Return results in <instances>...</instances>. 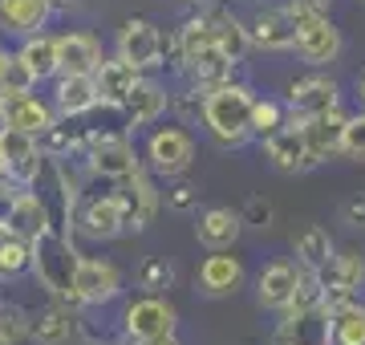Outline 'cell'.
Masks as SVG:
<instances>
[{"label":"cell","instance_id":"obj_38","mask_svg":"<svg viewBox=\"0 0 365 345\" xmlns=\"http://www.w3.org/2000/svg\"><path fill=\"white\" fill-rule=\"evenodd\" d=\"M276 126H280V106H276V102H256V106H252V130L268 138Z\"/></svg>","mask_w":365,"mask_h":345},{"label":"cell","instance_id":"obj_15","mask_svg":"<svg viewBox=\"0 0 365 345\" xmlns=\"http://www.w3.org/2000/svg\"><path fill=\"white\" fill-rule=\"evenodd\" d=\"M304 122V134H309V150H313L317 163L341 155V143H345V126L349 118L341 110H329V114H317V118H300Z\"/></svg>","mask_w":365,"mask_h":345},{"label":"cell","instance_id":"obj_36","mask_svg":"<svg viewBox=\"0 0 365 345\" xmlns=\"http://www.w3.org/2000/svg\"><path fill=\"white\" fill-rule=\"evenodd\" d=\"M138 280H143L146 292H163V289H170V284H175V268H170L167 260H158V256H155V260H146V264H143V277H138Z\"/></svg>","mask_w":365,"mask_h":345},{"label":"cell","instance_id":"obj_32","mask_svg":"<svg viewBox=\"0 0 365 345\" xmlns=\"http://www.w3.org/2000/svg\"><path fill=\"white\" fill-rule=\"evenodd\" d=\"M37 73H33V66H29L21 53H9V66H4V73H0V93H29L33 86H37Z\"/></svg>","mask_w":365,"mask_h":345},{"label":"cell","instance_id":"obj_27","mask_svg":"<svg viewBox=\"0 0 365 345\" xmlns=\"http://www.w3.org/2000/svg\"><path fill=\"white\" fill-rule=\"evenodd\" d=\"M126 183H130V195H126V200H130V227H146L158 212V191H155V183H150V175H146L143 167H134V175Z\"/></svg>","mask_w":365,"mask_h":345},{"label":"cell","instance_id":"obj_30","mask_svg":"<svg viewBox=\"0 0 365 345\" xmlns=\"http://www.w3.org/2000/svg\"><path fill=\"white\" fill-rule=\"evenodd\" d=\"M69 333H73V317H69L66 309L49 305L33 317V333L29 337L37 345H61V341H69Z\"/></svg>","mask_w":365,"mask_h":345},{"label":"cell","instance_id":"obj_5","mask_svg":"<svg viewBox=\"0 0 365 345\" xmlns=\"http://www.w3.org/2000/svg\"><path fill=\"white\" fill-rule=\"evenodd\" d=\"M73 289H78L81 305H102V301H114L118 297V289H122V272H118L110 260L78 256V264H73Z\"/></svg>","mask_w":365,"mask_h":345},{"label":"cell","instance_id":"obj_24","mask_svg":"<svg viewBox=\"0 0 365 345\" xmlns=\"http://www.w3.org/2000/svg\"><path fill=\"white\" fill-rule=\"evenodd\" d=\"M321 301H325V272L300 264L297 292H292V301H288L284 317H309V313H321Z\"/></svg>","mask_w":365,"mask_h":345},{"label":"cell","instance_id":"obj_4","mask_svg":"<svg viewBox=\"0 0 365 345\" xmlns=\"http://www.w3.org/2000/svg\"><path fill=\"white\" fill-rule=\"evenodd\" d=\"M146 159L155 167L158 175H182L191 163H195V143H191V134L179 130V126H163V130L150 134V146H146Z\"/></svg>","mask_w":365,"mask_h":345},{"label":"cell","instance_id":"obj_40","mask_svg":"<svg viewBox=\"0 0 365 345\" xmlns=\"http://www.w3.org/2000/svg\"><path fill=\"white\" fill-rule=\"evenodd\" d=\"M167 203L175 207V212H191V207L199 203V191H195L191 183H179V187H175V191L167 195Z\"/></svg>","mask_w":365,"mask_h":345},{"label":"cell","instance_id":"obj_8","mask_svg":"<svg viewBox=\"0 0 365 345\" xmlns=\"http://www.w3.org/2000/svg\"><path fill=\"white\" fill-rule=\"evenodd\" d=\"M118 57L138 66V69L163 66V33L150 21H130V25L118 33Z\"/></svg>","mask_w":365,"mask_h":345},{"label":"cell","instance_id":"obj_43","mask_svg":"<svg viewBox=\"0 0 365 345\" xmlns=\"http://www.w3.org/2000/svg\"><path fill=\"white\" fill-rule=\"evenodd\" d=\"M53 9H73V0H49Z\"/></svg>","mask_w":365,"mask_h":345},{"label":"cell","instance_id":"obj_2","mask_svg":"<svg viewBox=\"0 0 365 345\" xmlns=\"http://www.w3.org/2000/svg\"><path fill=\"white\" fill-rule=\"evenodd\" d=\"M0 150H4V179H13L16 187H33L41 175V163H45V150H41L37 134L25 130H0Z\"/></svg>","mask_w":365,"mask_h":345},{"label":"cell","instance_id":"obj_23","mask_svg":"<svg viewBox=\"0 0 365 345\" xmlns=\"http://www.w3.org/2000/svg\"><path fill=\"white\" fill-rule=\"evenodd\" d=\"M126 114H130L134 126H150L155 118H163V110H167V90L150 78H138L134 81V90L126 93Z\"/></svg>","mask_w":365,"mask_h":345},{"label":"cell","instance_id":"obj_17","mask_svg":"<svg viewBox=\"0 0 365 345\" xmlns=\"http://www.w3.org/2000/svg\"><path fill=\"white\" fill-rule=\"evenodd\" d=\"M288 106L297 118H317V114H329L337 110V86L329 78H304L288 90Z\"/></svg>","mask_w":365,"mask_h":345},{"label":"cell","instance_id":"obj_48","mask_svg":"<svg viewBox=\"0 0 365 345\" xmlns=\"http://www.w3.org/2000/svg\"><path fill=\"white\" fill-rule=\"evenodd\" d=\"M361 102H365V78H361Z\"/></svg>","mask_w":365,"mask_h":345},{"label":"cell","instance_id":"obj_47","mask_svg":"<svg viewBox=\"0 0 365 345\" xmlns=\"http://www.w3.org/2000/svg\"><path fill=\"white\" fill-rule=\"evenodd\" d=\"M0 345H9V337H4V329H0Z\"/></svg>","mask_w":365,"mask_h":345},{"label":"cell","instance_id":"obj_46","mask_svg":"<svg viewBox=\"0 0 365 345\" xmlns=\"http://www.w3.org/2000/svg\"><path fill=\"white\" fill-rule=\"evenodd\" d=\"M0 175H4V150H0Z\"/></svg>","mask_w":365,"mask_h":345},{"label":"cell","instance_id":"obj_3","mask_svg":"<svg viewBox=\"0 0 365 345\" xmlns=\"http://www.w3.org/2000/svg\"><path fill=\"white\" fill-rule=\"evenodd\" d=\"M264 146H268V159H272L280 171H288V175L317 167L313 150H309V134H304V122H300V118L280 122V126L264 138Z\"/></svg>","mask_w":365,"mask_h":345},{"label":"cell","instance_id":"obj_9","mask_svg":"<svg viewBox=\"0 0 365 345\" xmlns=\"http://www.w3.org/2000/svg\"><path fill=\"white\" fill-rule=\"evenodd\" d=\"M163 333H175V309L163 301V297H143L126 309V337L130 341H150V337H163Z\"/></svg>","mask_w":365,"mask_h":345},{"label":"cell","instance_id":"obj_37","mask_svg":"<svg viewBox=\"0 0 365 345\" xmlns=\"http://www.w3.org/2000/svg\"><path fill=\"white\" fill-rule=\"evenodd\" d=\"M341 155L365 163V114L349 118V126H345V143H341Z\"/></svg>","mask_w":365,"mask_h":345},{"label":"cell","instance_id":"obj_39","mask_svg":"<svg viewBox=\"0 0 365 345\" xmlns=\"http://www.w3.org/2000/svg\"><path fill=\"white\" fill-rule=\"evenodd\" d=\"M244 224H252V227H268V220H272V203L268 200H248V207H244Z\"/></svg>","mask_w":365,"mask_h":345},{"label":"cell","instance_id":"obj_6","mask_svg":"<svg viewBox=\"0 0 365 345\" xmlns=\"http://www.w3.org/2000/svg\"><path fill=\"white\" fill-rule=\"evenodd\" d=\"M53 110L29 93H0V126H9V130H25V134H45L53 126Z\"/></svg>","mask_w":365,"mask_h":345},{"label":"cell","instance_id":"obj_19","mask_svg":"<svg viewBox=\"0 0 365 345\" xmlns=\"http://www.w3.org/2000/svg\"><path fill=\"white\" fill-rule=\"evenodd\" d=\"M53 4L49 0H0V25L16 37H33L45 29Z\"/></svg>","mask_w":365,"mask_h":345},{"label":"cell","instance_id":"obj_20","mask_svg":"<svg viewBox=\"0 0 365 345\" xmlns=\"http://www.w3.org/2000/svg\"><path fill=\"white\" fill-rule=\"evenodd\" d=\"M57 53H61V73H98L102 66V45L90 33H66L57 37Z\"/></svg>","mask_w":365,"mask_h":345},{"label":"cell","instance_id":"obj_18","mask_svg":"<svg viewBox=\"0 0 365 345\" xmlns=\"http://www.w3.org/2000/svg\"><path fill=\"white\" fill-rule=\"evenodd\" d=\"M4 227L9 232H16V236H25V240H45L53 232L49 227V207L33 195V191H21L13 200V207H9V220H4Z\"/></svg>","mask_w":365,"mask_h":345},{"label":"cell","instance_id":"obj_16","mask_svg":"<svg viewBox=\"0 0 365 345\" xmlns=\"http://www.w3.org/2000/svg\"><path fill=\"white\" fill-rule=\"evenodd\" d=\"M138 78H143V69L130 66V61H122V57H114V61H102V66H98V73H93L102 106L122 110V106H126V93L134 90V81H138Z\"/></svg>","mask_w":365,"mask_h":345},{"label":"cell","instance_id":"obj_42","mask_svg":"<svg viewBox=\"0 0 365 345\" xmlns=\"http://www.w3.org/2000/svg\"><path fill=\"white\" fill-rule=\"evenodd\" d=\"M143 345H179V337H175V333H163V337H150V341H143Z\"/></svg>","mask_w":365,"mask_h":345},{"label":"cell","instance_id":"obj_22","mask_svg":"<svg viewBox=\"0 0 365 345\" xmlns=\"http://www.w3.org/2000/svg\"><path fill=\"white\" fill-rule=\"evenodd\" d=\"M199 284H203V292H211V297H227V292H235L244 284V264H240L235 256L215 252L199 264Z\"/></svg>","mask_w":365,"mask_h":345},{"label":"cell","instance_id":"obj_10","mask_svg":"<svg viewBox=\"0 0 365 345\" xmlns=\"http://www.w3.org/2000/svg\"><path fill=\"white\" fill-rule=\"evenodd\" d=\"M90 167H93V175H106V179H130L138 159H134V146L122 134H93Z\"/></svg>","mask_w":365,"mask_h":345},{"label":"cell","instance_id":"obj_34","mask_svg":"<svg viewBox=\"0 0 365 345\" xmlns=\"http://www.w3.org/2000/svg\"><path fill=\"white\" fill-rule=\"evenodd\" d=\"M0 329H4V337H9V345H16L21 337H29L33 333V317H29V309L21 305H0Z\"/></svg>","mask_w":365,"mask_h":345},{"label":"cell","instance_id":"obj_45","mask_svg":"<svg viewBox=\"0 0 365 345\" xmlns=\"http://www.w3.org/2000/svg\"><path fill=\"white\" fill-rule=\"evenodd\" d=\"M4 66H9V53H4V49H0V73H4Z\"/></svg>","mask_w":365,"mask_h":345},{"label":"cell","instance_id":"obj_1","mask_svg":"<svg viewBox=\"0 0 365 345\" xmlns=\"http://www.w3.org/2000/svg\"><path fill=\"white\" fill-rule=\"evenodd\" d=\"M252 106H256V98H252L244 86H235V81H223L215 90H207V102H203V122H207V130L220 138L223 146H244L252 138Z\"/></svg>","mask_w":365,"mask_h":345},{"label":"cell","instance_id":"obj_12","mask_svg":"<svg viewBox=\"0 0 365 345\" xmlns=\"http://www.w3.org/2000/svg\"><path fill=\"white\" fill-rule=\"evenodd\" d=\"M248 37H252V49H297V25L284 9H264L248 21Z\"/></svg>","mask_w":365,"mask_h":345},{"label":"cell","instance_id":"obj_7","mask_svg":"<svg viewBox=\"0 0 365 345\" xmlns=\"http://www.w3.org/2000/svg\"><path fill=\"white\" fill-rule=\"evenodd\" d=\"M297 53L309 61V66H325L341 53V29L329 21L325 13L309 16L297 25Z\"/></svg>","mask_w":365,"mask_h":345},{"label":"cell","instance_id":"obj_31","mask_svg":"<svg viewBox=\"0 0 365 345\" xmlns=\"http://www.w3.org/2000/svg\"><path fill=\"white\" fill-rule=\"evenodd\" d=\"M211 45H220V41H215V29H211L207 16L187 21V25L179 29V41H175V49H179V61H182V66H187L191 57H199L203 49H211Z\"/></svg>","mask_w":365,"mask_h":345},{"label":"cell","instance_id":"obj_11","mask_svg":"<svg viewBox=\"0 0 365 345\" xmlns=\"http://www.w3.org/2000/svg\"><path fill=\"white\" fill-rule=\"evenodd\" d=\"M81 224L93 240H114L122 227H130V200L126 195H102L90 200L81 212Z\"/></svg>","mask_w":365,"mask_h":345},{"label":"cell","instance_id":"obj_28","mask_svg":"<svg viewBox=\"0 0 365 345\" xmlns=\"http://www.w3.org/2000/svg\"><path fill=\"white\" fill-rule=\"evenodd\" d=\"M297 256H300V264L325 272V268L333 264V240H329L325 227H317V224L304 227V232L297 236Z\"/></svg>","mask_w":365,"mask_h":345},{"label":"cell","instance_id":"obj_29","mask_svg":"<svg viewBox=\"0 0 365 345\" xmlns=\"http://www.w3.org/2000/svg\"><path fill=\"white\" fill-rule=\"evenodd\" d=\"M329 345H365V305L353 301L329 317Z\"/></svg>","mask_w":365,"mask_h":345},{"label":"cell","instance_id":"obj_21","mask_svg":"<svg viewBox=\"0 0 365 345\" xmlns=\"http://www.w3.org/2000/svg\"><path fill=\"white\" fill-rule=\"evenodd\" d=\"M297 277H300V264L292 268L288 260L268 264L260 272V280H256V289H260V305L264 309H280V313H284L288 301H292V292H297Z\"/></svg>","mask_w":365,"mask_h":345},{"label":"cell","instance_id":"obj_33","mask_svg":"<svg viewBox=\"0 0 365 345\" xmlns=\"http://www.w3.org/2000/svg\"><path fill=\"white\" fill-rule=\"evenodd\" d=\"M325 280L329 284H345V289H357L365 280V260L357 252H341L333 256V264L325 268Z\"/></svg>","mask_w":365,"mask_h":345},{"label":"cell","instance_id":"obj_35","mask_svg":"<svg viewBox=\"0 0 365 345\" xmlns=\"http://www.w3.org/2000/svg\"><path fill=\"white\" fill-rule=\"evenodd\" d=\"M37 143H41V150H45V159H61V155H73V150H78L73 130H69V126H57V122L41 134Z\"/></svg>","mask_w":365,"mask_h":345},{"label":"cell","instance_id":"obj_13","mask_svg":"<svg viewBox=\"0 0 365 345\" xmlns=\"http://www.w3.org/2000/svg\"><path fill=\"white\" fill-rule=\"evenodd\" d=\"M240 232H244V215L232 212V207H207V212H199V220H195L199 244L211 248V252H227L235 240H240Z\"/></svg>","mask_w":365,"mask_h":345},{"label":"cell","instance_id":"obj_14","mask_svg":"<svg viewBox=\"0 0 365 345\" xmlns=\"http://www.w3.org/2000/svg\"><path fill=\"white\" fill-rule=\"evenodd\" d=\"M93 106H102L93 73H61L57 78V114L61 118H81Z\"/></svg>","mask_w":365,"mask_h":345},{"label":"cell","instance_id":"obj_25","mask_svg":"<svg viewBox=\"0 0 365 345\" xmlns=\"http://www.w3.org/2000/svg\"><path fill=\"white\" fill-rule=\"evenodd\" d=\"M21 57L33 66V73H37L41 81H45V78H61V53H57V37H49V33H33V37H25V45H21Z\"/></svg>","mask_w":365,"mask_h":345},{"label":"cell","instance_id":"obj_26","mask_svg":"<svg viewBox=\"0 0 365 345\" xmlns=\"http://www.w3.org/2000/svg\"><path fill=\"white\" fill-rule=\"evenodd\" d=\"M211 29H215V41H220V49L232 61H244V53L252 49V37H248V25H240L232 13H223V9H211L207 13Z\"/></svg>","mask_w":365,"mask_h":345},{"label":"cell","instance_id":"obj_41","mask_svg":"<svg viewBox=\"0 0 365 345\" xmlns=\"http://www.w3.org/2000/svg\"><path fill=\"white\" fill-rule=\"evenodd\" d=\"M341 215L349 220L353 227H365V195H357V200H349L345 207H341Z\"/></svg>","mask_w":365,"mask_h":345},{"label":"cell","instance_id":"obj_44","mask_svg":"<svg viewBox=\"0 0 365 345\" xmlns=\"http://www.w3.org/2000/svg\"><path fill=\"white\" fill-rule=\"evenodd\" d=\"M309 4H313L317 13H325V9H329V0H309Z\"/></svg>","mask_w":365,"mask_h":345}]
</instances>
